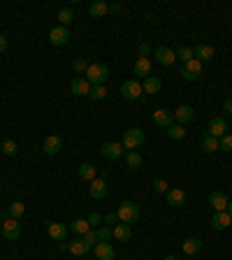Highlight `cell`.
Here are the masks:
<instances>
[{
    "instance_id": "12",
    "label": "cell",
    "mask_w": 232,
    "mask_h": 260,
    "mask_svg": "<svg viewBox=\"0 0 232 260\" xmlns=\"http://www.w3.org/2000/svg\"><path fill=\"white\" fill-rule=\"evenodd\" d=\"M70 93L77 95V98H84V95L91 93V84L86 82V77H74L70 82Z\"/></svg>"
},
{
    "instance_id": "27",
    "label": "cell",
    "mask_w": 232,
    "mask_h": 260,
    "mask_svg": "<svg viewBox=\"0 0 232 260\" xmlns=\"http://www.w3.org/2000/svg\"><path fill=\"white\" fill-rule=\"evenodd\" d=\"M88 251L91 249H88V244L84 242V237H77L74 242H70V253H72V256H86Z\"/></svg>"
},
{
    "instance_id": "17",
    "label": "cell",
    "mask_w": 232,
    "mask_h": 260,
    "mask_svg": "<svg viewBox=\"0 0 232 260\" xmlns=\"http://www.w3.org/2000/svg\"><path fill=\"white\" fill-rule=\"evenodd\" d=\"M230 223H232V216L228 211H214V216H211V228L214 230L230 228Z\"/></svg>"
},
{
    "instance_id": "44",
    "label": "cell",
    "mask_w": 232,
    "mask_h": 260,
    "mask_svg": "<svg viewBox=\"0 0 232 260\" xmlns=\"http://www.w3.org/2000/svg\"><path fill=\"white\" fill-rule=\"evenodd\" d=\"M105 223L109 225V228H114L116 223H121V221H118V214H116V211H109V214H105Z\"/></svg>"
},
{
    "instance_id": "16",
    "label": "cell",
    "mask_w": 232,
    "mask_h": 260,
    "mask_svg": "<svg viewBox=\"0 0 232 260\" xmlns=\"http://www.w3.org/2000/svg\"><path fill=\"white\" fill-rule=\"evenodd\" d=\"M112 237L116 242H130L133 240V228L128 223H116L114 228H112Z\"/></svg>"
},
{
    "instance_id": "52",
    "label": "cell",
    "mask_w": 232,
    "mask_h": 260,
    "mask_svg": "<svg viewBox=\"0 0 232 260\" xmlns=\"http://www.w3.org/2000/svg\"><path fill=\"white\" fill-rule=\"evenodd\" d=\"M0 151H2V142H0Z\"/></svg>"
},
{
    "instance_id": "37",
    "label": "cell",
    "mask_w": 232,
    "mask_h": 260,
    "mask_svg": "<svg viewBox=\"0 0 232 260\" xmlns=\"http://www.w3.org/2000/svg\"><path fill=\"white\" fill-rule=\"evenodd\" d=\"M17 151H19V146H17L14 139H5V142H2V154H5V156H17Z\"/></svg>"
},
{
    "instance_id": "30",
    "label": "cell",
    "mask_w": 232,
    "mask_h": 260,
    "mask_svg": "<svg viewBox=\"0 0 232 260\" xmlns=\"http://www.w3.org/2000/svg\"><path fill=\"white\" fill-rule=\"evenodd\" d=\"M167 137H169V139H177V142H179V139H183V137H186V128H183L181 123H172L167 128Z\"/></svg>"
},
{
    "instance_id": "26",
    "label": "cell",
    "mask_w": 232,
    "mask_h": 260,
    "mask_svg": "<svg viewBox=\"0 0 232 260\" xmlns=\"http://www.w3.org/2000/svg\"><path fill=\"white\" fill-rule=\"evenodd\" d=\"M183 253H188V256H195V253H200L202 251V240L200 237H190V240L183 242Z\"/></svg>"
},
{
    "instance_id": "1",
    "label": "cell",
    "mask_w": 232,
    "mask_h": 260,
    "mask_svg": "<svg viewBox=\"0 0 232 260\" xmlns=\"http://www.w3.org/2000/svg\"><path fill=\"white\" fill-rule=\"evenodd\" d=\"M109 79V68L105 63H91L86 70V82L91 86H105V82Z\"/></svg>"
},
{
    "instance_id": "2",
    "label": "cell",
    "mask_w": 232,
    "mask_h": 260,
    "mask_svg": "<svg viewBox=\"0 0 232 260\" xmlns=\"http://www.w3.org/2000/svg\"><path fill=\"white\" fill-rule=\"evenodd\" d=\"M0 232H2V237L10 242H17L21 237V223L19 219H12L7 214H2V223H0Z\"/></svg>"
},
{
    "instance_id": "53",
    "label": "cell",
    "mask_w": 232,
    "mask_h": 260,
    "mask_svg": "<svg viewBox=\"0 0 232 260\" xmlns=\"http://www.w3.org/2000/svg\"><path fill=\"white\" fill-rule=\"evenodd\" d=\"M230 225H232V223H230Z\"/></svg>"
},
{
    "instance_id": "24",
    "label": "cell",
    "mask_w": 232,
    "mask_h": 260,
    "mask_svg": "<svg viewBox=\"0 0 232 260\" xmlns=\"http://www.w3.org/2000/svg\"><path fill=\"white\" fill-rule=\"evenodd\" d=\"M195 58L200 63H207L214 58V47L211 44H200V47H195Z\"/></svg>"
},
{
    "instance_id": "32",
    "label": "cell",
    "mask_w": 232,
    "mask_h": 260,
    "mask_svg": "<svg viewBox=\"0 0 232 260\" xmlns=\"http://www.w3.org/2000/svg\"><path fill=\"white\" fill-rule=\"evenodd\" d=\"M126 165L130 170H139L142 167V156H139L137 151H126Z\"/></svg>"
},
{
    "instance_id": "28",
    "label": "cell",
    "mask_w": 232,
    "mask_h": 260,
    "mask_svg": "<svg viewBox=\"0 0 232 260\" xmlns=\"http://www.w3.org/2000/svg\"><path fill=\"white\" fill-rule=\"evenodd\" d=\"M70 230H72L77 237H84L86 232L91 230V225H88V221L86 219H74L72 223H70Z\"/></svg>"
},
{
    "instance_id": "29",
    "label": "cell",
    "mask_w": 232,
    "mask_h": 260,
    "mask_svg": "<svg viewBox=\"0 0 232 260\" xmlns=\"http://www.w3.org/2000/svg\"><path fill=\"white\" fill-rule=\"evenodd\" d=\"M88 14H91L93 19H100V17H105V14H107V2H105V0H95V2H91V7H88Z\"/></svg>"
},
{
    "instance_id": "36",
    "label": "cell",
    "mask_w": 232,
    "mask_h": 260,
    "mask_svg": "<svg viewBox=\"0 0 232 260\" xmlns=\"http://www.w3.org/2000/svg\"><path fill=\"white\" fill-rule=\"evenodd\" d=\"M91 100H105L107 98V88L105 86H91V93H88Z\"/></svg>"
},
{
    "instance_id": "18",
    "label": "cell",
    "mask_w": 232,
    "mask_h": 260,
    "mask_svg": "<svg viewBox=\"0 0 232 260\" xmlns=\"http://www.w3.org/2000/svg\"><path fill=\"white\" fill-rule=\"evenodd\" d=\"M165 198H167V205H172V207H183L186 205V191L169 188L167 193H165Z\"/></svg>"
},
{
    "instance_id": "38",
    "label": "cell",
    "mask_w": 232,
    "mask_h": 260,
    "mask_svg": "<svg viewBox=\"0 0 232 260\" xmlns=\"http://www.w3.org/2000/svg\"><path fill=\"white\" fill-rule=\"evenodd\" d=\"M88 65H91V63L84 61V58H74V61H72V70H74L77 74H86Z\"/></svg>"
},
{
    "instance_id": "34",
    "label": "cell",
    "mask_w": 232,
    "mask_h": 260,
    "mask_svg": "<svg viewBox=\"0 0 232 260\" xmlns=\"http://www.w3.org/2000/svg\"><path fill=\"white\" fill-rule=\"evenodd\" d=\"M193 58H195V49H193V47H179V49H177V61L188 63V61H193Z\"/></svg>"
},
{
    "instance_id": "7",
    "label": "cell",
    "mask_w": 232,
    "mask_h": 260,
    "mask_svg": "<svg viewBox=\"0 0 232 260\" xmlns=\"http://www.w3.org/2000/svg\"><path fill=\"white\" fill-rule=\"evenodd\" d=\"M100 154L109 160H118L121 156H126V149L121 142H105V144L100 146Z\"/></svg>"
},
{
    "instance_id": "33",
    "label": "cell",
    "mask_w": 232,
    "mask_h": 260,
    "mask_svg": "<svg viewBox=\"0 0 232 260\" xmlns=\"http://www.w3.org/2000/svg\"><path fill=\"white\" fill-rule=\"evenodd\" d=\"M202 149L207 151V154H214V151H218V139L216 137H211L209 133L202 137Z\"/></svg>"
},
{
    "instance_id": "10",
    "label": "cell",
    "mask_w": 232,
    "mask_h": 260,
    "mask_svg": "<svg viewBox=\"0 0 232 260\" xmlns=\"http://www.w3.org/2000/svg\"><path fill=\"white\" fill-rule=\"evenodd\" d=\"M93 253L98 260H114L116 258V249L109 242H98L93 246Z\"/></svg>"
},
{
    "instance_id": "25",
    "label": "cell",
    "mask_w": 232,
    "mask_h": 260,
    "mask_svg": "<svg viewBox=\"0 0 232 260\" xmlns=\"http://www.w3.org/2000/svg\"><path fill=\"white\" fill-rule=\"evenodd\" d=\"M160 86H163V84H160V79L151 74V77H147V79H144V84H142V91H144V93H149V95H153V93H158V91H160Z\"/></svg>"
},
{
    "instance_id": "49",
    "label": "cell",
    "mask_w": 232,
    "mask_h": 260,
    "mask_svg": "<svg viewBox=\"0 0 232 260\" xmlns=\"http://www.w3.org/2000/svg\"><path fill=\"white\" fill-rule=\"evenodd\" d=\"M58 249H61V251H70V244H67V242H58Z\"/></svg>"
},
{
    "instance_id": "4",
    "label": "cell",
    "mask_w": 232,
    "mask_h": 260,
    "mask_svg": "<svg viewBox=\"0 0 232 260\" xmlns=\"http://www.w3.org/2000/svg\"><path fill=\"white\" fill-rule=\"evenodd\" d=\"M121 144H123L126 151H135V149H139V146L144 144V130H139V128H130V130H126Z\"/></svg>"
},
{
    "instance_id": "39",
    "label": "cell",
    "mask_w": 232,
    "mask_h": 260,
    "mask_svg": "<svg viewBox=\"0 0 232 260\" xmlns=\"http://www.w3.org/2000/svg\"><path fill=\"white\" fill-rule=\"evenodd\" d=\"M218 149L225 151V154H232V135L230 133H228V135H223L221 139H218Z\"/></svg>"
},
{
    "instance_id": "5",
    "label": "cell",
    "mask_w": 232,
    "mask_h": 260,
    "mask_svg": "<svg viewBox=\"0 0 232 260\" xmlns=\"http://www.w3.org/2000/svg\"><path fill=\"white\" fill-rule=\"evenodd\" d=\"M142 84L137 82V79H128V82H123V86H121V95H123V100H128V103H133V100H139L142 98Z\"/></svg>"
},
{
    "instance_id": "42",
    "label": "cell",
    "mask_w": 232,
    "mask_h": 260,
    "mask_svg": "<svg viewBox=\"0 0 232 260\" xmlns=\"http://www.w3.org/2000/svg\"><path fill=\"white\" fill-rule=\"evenodd\" d=\"M86 221H88V225H91V228H95V225H100V223L105 221V216H102V214H98V211H91Z\"/></svg>"
},
{
    "instance_id": "11",
    "label": "cell",
    "mask_w": 232,
    "mask_h": 260,
    "mask_svg": "<svg viewBox=\"0 0 232 260\" xmlns=\"http://www.w3.org/2000/svg\"><path fill=\"white\" fill-rule=\"evenodd\" d=\"M209 135L216 137V139H221L223 135H228V121H225L223 116H214L209 121Z\"/></svg>"
},
{
    "instance_id": "23",
    "label": "cell",
    "mask_w": 232,
    "mask_h": 260,
    "mask_svg": "<svg viewBox=\"0 0 232 260\" xmlns=\"http://www.w3.org/2000/svg\"><path fill=\"white\" fill-rule=\"evenodd\" d=\"M77 174L84 181H93V179H98V167L91 165V163H82V165L77 167Z\"/></svg>"
},
{
    "instance_id": "8",
    "label": "cell",
    "mask_w": 232,
    "mask_h": 260,
    "mask_svg": "<svg viewBox=\"0 0 232 260\" xmlns=\"http://www.w3.org/2000/svg\"><path fill=\"white\" fill-rule=\"evenodd\" d=\"M49 42H51L53 47H63V44H67L70 42V31L65 28V26H56V28H51L49 31Z\"/></svg>"
},
{
    "instance_id": "40",
    "label": "cell",
    "mask_w": 232,
    "mask_h": 260,
    "mask_svg": "<svg viewBox=\"0 0 232 260\" xmlns=\"http://www.w3.org/2000/svg\"><path fill=\"white\" fill-rule=\"evenodd\" d=\"M84 242H86V244H88V249H93L95 244L100 242V240H98V230H93V228L88 230V232H86V235H84Z\"/></svg>"
},
{
    "instance_id": "13",
    "label": "cell",
    "mask_w": 232,
    "mask_h": 260,
    "mask_svg": "<svg viewBox=\"0 0 232 260\" xmlns=\"http://www.w3.org/2000/svg\"><path fill=\"white\" fill-rule=\"evenodd\" d=\"M193 116H195V109L190 107V104H181V107H177L174 109V123H181L186 125L193 121Z\"/></svg>"
},
{
    "instance_id": "9",
    "label": "cell",
    "mask_w": 232,
    "mask_h": 260,
    "mask_svg": "<svg viewBox=\"0 0 232 260\" xmlns=\"http://www.w3.org/2000/svg\"><path fill=\"white\" fill-rule=\"evenodd\" d=\"M153 58H156V63L169 68V65H174V61H177V52H172L169 47H158V49H153Z\"/></svg>"
},
{
    "instance_id": "19",
    "label": "cell",
    "mask_w": 232,
    "mask_h": 260,
    "mask_svg": "<svg viewBox=\"0 0 232 260\" xmlns=\"http://www.w3.org/2000/svg\"><path fill=\"white\" fill-rule=\"evenodd\" d=\"M88 193H91V198L93 200H102L107 195V181L105 179H93L91 181V186H88Z\"/></svg>"
},
{
    "instance_id": "45",
    "label": "cell",
    "mask_w": 232,
    "mask_h": 260,
    "mask_svg": "<svg viewBox=\"0 0 232 260\" xmlns=\"http://www.w3.org/2000/svg\"><path fill=\"white\" fill-rule=\"evenodd\" d=\"M149 53H151V47H149L147 42H142V44L137 47V56L139 58H149Z\"/></svg>"
},
{
    "instance_id": "46",
    "label": "cell",
    "mask_w": 232,
    "mask_h": 260,
    "mask_svg": "<svg viewBox=\"0 0 232 260\" xmlns=\"http://www.w3.org/2000/svg\"><path fill=\"white\" fill-rule=\"evenodd\" d=\"M107 12H109V14H118V12H121V5H118V2H112V5H107Z\"/></svg>"
},
{
    "instance_id": "14",
    "label": "cell",
    "mask_w": 232,
    "mask_h": 260,
    "mask_svg": "<svg viewBox=\"0 0 232 260\" xmlns=\"http://www.w3.org/2000/svg\"><path fill=\"white\" fill-rule=\"evenodd\" d=\"M153 123L160 125V128H169V125L174 123V114L169 109H165V107H160V109L153 112Z\"/></svg>"
},
{
    "instance_id": "6",
    "label": "cell",
    "mask_w": 232,
    "mask_h": 260,
    "mask_svg": "<svg viewBox=\"0 0 232 260\" xmlns=\"http://www.w3.org/2000/svg\"><path fill=\"white\" fill-rule=\"evenodd\" d=\"M181 79H186V82H195V79H200L202 74V63L198 58H193V61L183 63V68H181Z\"/></svg>"
},
{
    "instance_id": "43",
    "label": "cell",
    "mask_w": 232,
    "mask_h": 260,
    "mask_svg": "<svg viewBox=\"0 0 232 260\" xmlns=\"http://www.w3.org/2000/svg\"><path fill=\"white\" fill-rule=\"evenodd\" d=\"M153 191H156V193H167L169 191L167 181H165V179H156V181H153Z\"/></svg>"
},
{
    "instance_id": "48",
    "label": "cell",
    "mask_w": 232,
    "mask_h": 260,
    "mask_svg": "<svg viewBox=\"0 0 232 260\" xmlns=\"http://www.w3.org/2000/svg\"><path fill=\"white\" fill-rule=\"evenodd\" d=\"M223 109H225L228 114H232V98H228V100L223 103Z\"/></svg>"
},
{
    "instance_id": "21",
    "label": "cell",
    "mask_w": 232,
    "mask_h": 260,
    "mask_svg": "<svg viewBox=\"0 0 232 260\" xmlns=\"http://www.w3.org/2000/svg\"><path fill=\"white\" fill-rule=\"evenodd\" d=\"M67 230L63 223H49L47 225V232H49V237H51L53 242H65V235H67Z\"/></svg>"
},
{
    "instance_id": "41",
    "label": "cell",
    "mask_w": 232,
    "mask_h": 260,
    "mask_svg": "<svg viewBox=\"0 0 232 260\" xmlns=\"http://www.w3.org/2000/svg\"><path fill=\"white\" fill-rule=\"evenodd\" d=\"M98 240L100 242L112 240V228H109V225H100V228H98Z\"/></svg>"
},
{
    "instance_id": "50",
    "label": "cell",
    "mask_w": 232,
    "mask_h": 260,
    "mask_svg": "<svg viewBox=\"0 0 232 260\" xmlns=\"http://www.w3.org/2000/svg\"><path fill=\"white\" fill-rule=\"evenodd\" d=\"M225 211H228V214H230V216H232V200H230V202H228V209H225Z\"/></svg>"
},
{
    "instance_id": "22",
    "label": "cell",
    "mask_w": 232,
    "mask_h": 260,
    "mask_svg": "<svg viewBox=\"0 0 232 260\" xmlns=\"http://www.w3.org/2000/svg\"><path fill=\"white\" fill-rule=\"evenodd\" d=\"M147 77H151V61L137 58L135 61V79H147Z\"/></svg>"
},
{
    "instance_id": "47",
    "label": "cell",
    "mask_w": 232,
    "mask_h": 260,
    "mask_svg": "<svg viewBox=\"0 0 232 260\" xmlns=\"http://www.w3.org/2000/svg\"><path fill=\"white\" fill-rule=\"evenodd\" d=\"M7 44H10V42H7V37H5V35L0 33V53H5V49H7Z\"/></svg>"
},
{
    "instance_id": "31",
    "label": "cell",
    "mask_w": 232,
    "mask_h": 260,
    "mask_svg": "<svg viewBox=\"0 0 232 260\" xmlns=\"http://www.w3.org/2000/svg\"><path fill=\"white\" fill-rule=\"evenodd\" d=\"M23 214H26V205L23 202H12L10 207H7V216H12V219H21Z\"/></svg>"
},
{
    "instance_id": "35",
    "label": "cell",
    "mask_w": 232,
    "mask_h": 260,
    "mask_svg": "<svg viewBox=\"0 0 232 260\" xmlns=\"http://www.w3.org/2000/svg\"><path fill=\"white\" fill-rule=\"evenodd\" d=\"M58 21H61V26H65V28H67V26L74 21V12L70 10V7H63V10L58 12Z\"/></svg>"
},
{
    "instance_id": "51",
    "label": "cell",
    "mask_w": 232,
    "mask_h": 260,
    "mask_svg": "<svg viewBox=\"0 0 232 260\" xmlns=\"http://www.w3.org/2000/svg\"><path fill=\"white\" fill-rule=\"evenodd\" d=\"M165 260H177V258H174V256H167V258H165Z\"/></svg>"
},
{
    "instance_id": "20",
    "label": "cell",
    "mask_w": 232,
    "mask_h": 260,
    "mask_svg": "<svg viewBox=\"0 0 232 260\" xmlns=\"http://www.w3.org/2000/svg\"><path fill=\"white\" fill-rule=\"evenodd\" d=\"M228 202H230V200L225 198L221 191H214V193H209V205H211V209H214V211H225V209H228Z\"/></svg>"
},
{
    "instance_id": "3",
    "label": "cell",
    "mask_w": 232,
    "mask_h": 260,
    "mask_svg": "<svg viewBox=\"0 0 232 260\" xmlns=\"http://www.w3.org/2000/svg\"><path fill=\"white\" fill-rule=\"evenodd\" d=\"M116 214H118V221H121V223H128V225H130V223H135V221L139 219V207L135 205V202L126 200V202L118 205Z\"/></svg>"
},
{
    "instance_id": "15",
    "label": "cell",
    "mask_w": 232,
    "mask_h": 260,
    "mask_svg": "<svg viewBox=\"0 0 232 260\" xmlns=\"http://www.w3.org/2000/svg\"><path fill=\"white\" fill-rule=\"evenodd\" d=\"M42 149H44V154H47V156H56V154L63 149V139H61L58 135H49L47 139H44Z\"/></svg>"
}]
</instances>
